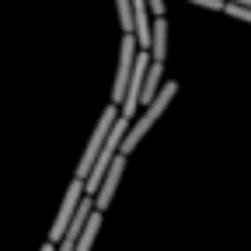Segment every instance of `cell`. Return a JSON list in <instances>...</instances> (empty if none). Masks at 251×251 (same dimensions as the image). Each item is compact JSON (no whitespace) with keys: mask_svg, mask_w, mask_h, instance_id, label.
Wrapping results in <instances>:
<instances>
[{"mask_svg":"<svg viewBox=\"0 0 251 251\" xmlns=\"http://www.w3.org/2000/svg\"><path fill=\"white\" fill-rule=\"evenodd\" d=\"M175 94H178V84H175V80H168V84H164L161 91H157V98H153V101L147 105V112H143V115L136 119V126H129V133H126V143H122V157H129V150H133V147H136V143H140V140L147 136V129H150V126H153L157 119L164 115V108L171 105V98H175Z\"/></svg>","mask_w":251,"mask_h":251,"instance_id":"cell-1","label":"cell"},{"mask_svg":"<svg viewBox=\"0 0 251 251\" xmlns=\"http://www.w3.org/2000/svg\"><path fill=\"white\" fill-rule=\"evenodd\" d=\"M119 122V108L115 105H108L105 112H101V119H98V126H94V133H91V140H87V147H84V157H80V164H77V181H87V175H91V168H94V161H98V153H101V147L108 143V133H112V126Z\"/></svg>","mask_w":251,"mask_h":251,"instance_id":"cell-2","label":"cell"},{"mask_svg":"<svg viewBox=\"0 0 251 251\" xmlns=\"http://www.w3.org/2000/svg\"><path fill=\"white\" fill-rule=\"evenodd\" d=\"M136 35H122V46H119V74H115V84H112V101L108 105H122L126 101V91H129V77H133V63H136Z\"/></svg>","mask_w":251,"mask_h":251,"instance_id":"cell-3","label":"cell"},{"mask_svg":"<svg viewBox=\"0 0 251 251\" xmlns=\"http://www.w3.org/2000/svg\"><path fill=\"white\" fill-rule=\"evenodd\" d=\"M80 192H84V181L74 178V185L67 188V196H63V206H59V213H56V220H52L49 244H59V241H63V234H67L70 220H74V213H77V206H80Z\"/></svg>","mask_w":251,"mask_h":251,"instance_id":"cell-4","label":"cell"},{"mask_svg":"<svg viewBox=\"0 0 251 251\" xmlns=\"http://www.w3.org/2000/svg\"><path fill=\"white\" fill-rule=\"evenodd\" d=\"M122 171H126V157L119 153L115 161H112V168H108V175H105V181H101V188H98V196H94V209H98L101 216H105V209H108L112 199H115V188H119Z\"/></svg>","mask_w":251,"mask_h":251,"instance_id":"cell-5","label":"cell"},{"mask_svg":"<svg viewBox=\"0 0 251 251\" xmlns=\"http://www.w3.org/2000/svg\"><path fill=\"white\" fill-rule=\"evenodd\" d=\"M168 56V18H153V35H150V59L164 63Z\"/></svg>","mask_w":251,"mask_h":251,"instance_id":"cell-6","label":"cell"},{"mask_svg":"<svg viewBox=\"0 0 251 251\" xmlns=\"http://www.w3.org/2000/svg\"><path fill=\"white\" fill-rule=\"evenodd\" d=\"M161 80H164V63H150L147 70V80H143V94H140V105H150L161 91Z\"/></svg>","mask_w":251,"mask_h":251,"instance_id":"cell-7","label":"cell"},{"mask_svg":"<svg viewBox=\"0 0 251 251\" xmlns=\"http://www.w3.org/2000/svg\"><path fill=\"white\" fill-rule=\"evenodd\" d=\"M98 230H101V213L94 209L91 220H87V227H84V234H80V241H77V251H91V244H94V237H98Z\"/></svg>","mask_w":251,"mask_h":251,"instance_id":"cell-8","label":"cell"},{"mask_svg":"<svg viewBox=\"0 0 251 251\" xmlns=\"http://www.w3.org/2000/svg\"><path fill=\"white\" fill-rule=\"evenodd\" d=\"M115 11H119V25L126 35H136V21H133V0H115Z\"/></svg>","mask_w":251,"mask_h":251,"instance_id":"cell-9","label":"cell"},{"mask_svg":"<svg viewBox=\"0 0 251 251\" xmlns=\"http://www.w3.org/2000/svg\"><path fill=\"white\" fill-rule=\"evenodd\" d=\"M192 4H199V7H206V11H227L224 0H192Z\"/></svg>","mask_w":251,"mask_h":251,"instance_id":"cell-10","label":"cell"},{"mask_svg":"<svg viewBox=\"0 0 251 251\" xmlns=\"http://www.w3.org/2000/svg\"><path fill=\"white\" fill-rule=\"evenodd\" d=\"M42 251H56V244H49V241H46V244H42Z\"/></svg>","mask_w":251,"mask_h":251,"instance_id":"cell-11","label":"cell"}]
</instances>
